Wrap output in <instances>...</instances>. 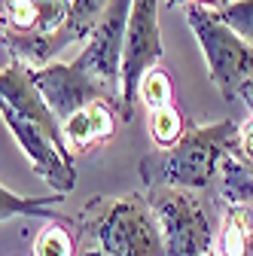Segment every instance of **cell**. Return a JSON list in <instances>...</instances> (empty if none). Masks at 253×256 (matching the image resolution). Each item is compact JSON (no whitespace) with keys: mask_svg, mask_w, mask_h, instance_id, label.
I'll return each instance as SVG.
<instances>
[{"mask_svg":"<svg viewBox=\"0 0 253 256\" xmlns=\"http://www.w3.org/2000/svg\"><path fill=\"white\" fill-rule=\"evenodd\" d=\"M216 16L223 18L241 40H247L253 46V0H226L216 10Z\"/></svg>","mask_w":253,"mask_h":256,"instance_id":"cell-18","label":"cell"},{"mask_svg":"<svg viewBox=\"0 0 253 256\" xmlns=\"http://www.w3.org/2000/svg\"><path fill=\"white\" fill-rule=\"evenodd\" d=\"M68 196L61 192H52L46 198H28V196H18V192L6 189L0 183V222L4 220H12V216H46V220H55L58 214L52 210V204H61Z\"/></svg>","mask_w":253,"mask_h":256,"instance_id":"cell-13","label":"cell"},{"mask_svg":"<svg viewBox=\"0 0 253 256\" xmlns=\"http://www.w3.org/2000/svg\"><path fill=\"white\" fill-rule=\"evenodd\" d=\"M132 4L134 0H110L101 22L94 24L92 37L86 40L82 52L74 58L80 68H86L110 92L119 94V104H122V49H125V34H128Z\"/></svg>","mask_w":253,"mask_h":256,"instance_id":"cell-8","label":"cell"},{"mask_svg":"<svg viewBox=\"0 0 253 256\" xmlns=\"http://www.w3.org/2000/svg\"><path fill=\"white\" fill-rule=\"evenodd\" d=\"M146 202L159 222L168 256H208L214 250L210 220L192 189H146Z\"/></svg>","mask_w":253,"mask_h":256,"instance_id":"cell-5","label":"cell"},{"mask_svg":"<svg viewBox=\"0 0 253 256\" xmlns=\"http://www.w3.org/2000/svg\"><path fill=\"white\" fill-rule=\"evenodd\" d=\"M34 256H76V232L61 220H46L34 241Z\"/></svg>","mask_w":253,"mask_h":256,"instance_id":"cell-15","label":"cell"},{"mask_svg":"<svg viewBox=\"0 0 253 256\" xmlns=\"http://www.w3.org/2000/svg\"><path fill=\"white\" fill-rule=\"evenodd\" d=\"M107 4H110V0H70L68 34L74 37V43H86L92 37V30H94V24L101 22Z\"/></svg>","mask_w":253,"mask_h":256,"instance_id":"cell-17","label":"cell"},{"mask_svg":"<svg viewBox=\"0 0 253 256\" xmlns=\"http://www.w3.org/2000/svg\"><path fill=\"white\" fill-rule=\"evenodd\" d=\"M146 125H150V138H152L156 150H168V146H174L189 132V125H192V122L183 116L180 107L171 104V107H162V110H150Z\"/></svg>","mask_w":253,"mask_h":256,"instance_id":"cell-14","label":"cell"},{"mask_svg":"<svg viewBox=\"0 0 253 256\" xmlns=\"http://www.w3.org/2000/svg\"><path fill=\"white\" fill-rule=\"evenodd\" d=\"M10 61H12V58H10V52H6V46H4V40H0V70H4Z\"/></svg>","mask_w":253,"mask_h":256,"instance_id":"cell-22","label":"cell"},{"mask_svg":"<svg viewBox=\"0 0 253 256\" xmlns=\"http://www.w3.org/2000/svg\"><path fill=\"white\" fill-rule=\"evenodd\" d=\"M186 24L196 34L198 49L208 61V76L223 101L241 98L247 82H253V46L208 6H183Z\"/></svg>","mask_w":253,"mask_h":256,"instance_id":"cell-4","label":"cell"},{"mask_svg":"<svg viewBox=\"0 0 253 256\" xmlns=\"http://www.w3.org/2000/svg\"><path fill=\"white\" fill-rule=\"evenodd\" d=\"M34 86L40 88L43 101L49 104V110L55 113L58 122L70 119L76 110H82L92 101H110L122 110L119 94L110 92L98 76H92L86 68H80L76 61L64 64V61H52L46 68H28Z\"/></svg>","mask_w":253,"mask_h":256,"instance_id":"cell-7","label":"cell"},{"mask_svg":"<svg viewBox=\"0 0 253 256\" xmlns=\"http://www.w3.org/2000/svg\"><path fill=\"white\" fill-rule=\"evenodd\" d=\"M70 0H0V40L24 68H46L74 43L68 34Z\"/></svg>","mask_w":253,"mask_h":256,"instance_id":"cell-3","label":"cell"},{"mask_svg":"<svg viewBox=\"0 0 253 256\" xmlns=\"http://www.w3.org/2000/svg\"><path fill=\"white\" fill-rule=\"evenodd\" d=\"M238 122L223 119L214 125H189V132L168 150H152L140 158L138 174L146 189H204L214 183L220 158L232 150Z\"/></svg>","mask_w":253,"mask_h":256,"instance_id":"cell-2","label":"cell"},{"mask_svg":"<svg viewBox=\"0 0 253 256\" xmlns=\"http://www.w3.org/2000/svg\"><path fill=\"white\" fill-rule=\"evenodd\" d=\"M216 256H253V210L229 208L223 229L214 238Z\"/></svg>","mask_w":253,"mask_h":256,"instance_id":"cell-12","label":"cell"},{"mask_svg":"<svg viewBox=\"0 0 253 256\" xmlns=\"http://www.w3.org/2000/svg\"><path fill=\"white\" fill-rule=\"evenodd\" d=\"M235 158H241V162L253 171V116L247 119V122H241L238 125V134H235V140H232V150H229Z\"/></svg>","mask_w":253,"mask_h":256,"instance_id":"cell-19","label":"cell"},{"mask_svg":"<svg viewBox=\"0 0 253 256\" xmlns=\"http://www.w3.org/2000/svg\"><path fill=\"white\" fill-rule=\"evenodd\" d=\"M241 98H244V101H247V107L253 110V82H247V86H244V92H241Z\"/></svg>","mask_w":253,"mask_h":256,"instance_id":"cell-21","label":"cell"},{"mask_svg":"<svg viewBox=\"0 0 253 256\" xmlns=\"http://www.w3.org/2000/svg\"><path fill=\"white\" fill-rule=\"evenodd\" d=\"M162 55L165 49L159 30V0H134L122 49V119H134L140 76L150 68H159Z\"/></svg>","mask_w":253,"mask_h":256,"instance_id":"cell-6","label":"cell"},{"mask_svg":"<svg viewBox=\"0 0 253 256\" xmlns=\"http://www.w3.org/2000/svg\"><path fill=\"white\" fill-rule=\"evenodd\" d=\"M122 119V110L110 101H92L82 110H76L70 119L61 122V138H64L68 152L74 156H86L88 150H94L98 144L110 140L116 132V122Z\"/></svg>","mask_w":253,"mask_h":256,"instance_id":"cell-10","label":"cell"},{"mask_svg":"<svg viewBox=\"0 0 253 256\" xmlns=\"http://www.w3.org/2000/svg\"><path fill=\"white\" fill-rule=\"evenodd\" d=\"M208 256H216V250H210V253H208Z\"/></svg>","mask_w":253,"mask_h":256,"instance_id":"cell-23","label":"cell"},{"mask_svg":"<svg viewBox=\"0 0 253 256\" xmlns=\"http://www.w3.org/2000/svg\"><path fill=\"white\" fill-rule=\"evenodd\" d=\"M138 101L146 110H162V107H171L174 104V80H171V74L162 68V64H159V68H150L140 76Z\"/></svg>","mask_w":253,"mask_h":256,"instance_id":"cell-16","label":"cell"},{"mask_svg":"<svg viewBox=\"0 0 253 256\" xmlns=\"http://www.w3.org/2000/svg\"><path fill=\"white\" fill-rule=\"evenodd\" d=\"M226 0H171V6H208V10H220Z\"/></svg>","mask_w":253,"mask_h":256,"instance_id":"cell-20","label":"cell"},{"mask_svg":"<svg viewBox=\"0 0 253 256\" xmlns=\"http://www.w3.org/2000/svg\"><path fill=\"white\" fill-rule=\"evenodd\" d=\"M216 189H220V198L229 208H250L253 210V171L232 152H226L220 158Z\"/></svg>","mask_w":253,"mask_h":256,"instance_id":"cell-11","label":"cell"},{"mask_svg":"<svg viewBox=\"0 0 253 256\" xmlns=\"http://www.w3.org/2000/svg\"><path fill=\"white\" fill-rule=\"evenodd\" d=\"M0 116H4V125L12 132L18 150L28 156L30 168L37 171L40 180H46L52 186V192H61V196H68V192L76 186V168H74V158L68 152H61L58 144L37 128L34 122H28L22 116H16L12 110H6L0 104Z\"/></svg>","mask_w":253,"mask_h":256,"instance_id":"cell-9","label":"cell"},{"mask_svg":"<svg viewBox=\"0 0 253 256\" xmlns=\"http://www.w3.org/2000/svg\"><path fill=\"white\" fill-rule=\"evenodd\" d=\"M76 256H168L146 196H101L76 216Z\"/></svg>","mask_w":253,"mask_h":256,"instance_id":"cell-1","label":"cell"}]
</instances>
